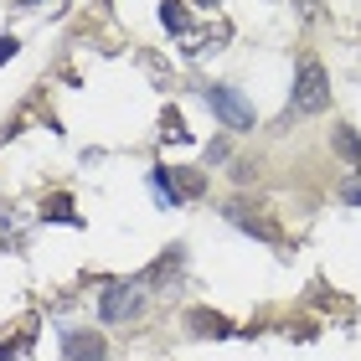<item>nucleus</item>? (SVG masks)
I'll use <instances>...</instances> for the list:
<instances>
[{
    "mask_svg": "<svg viewBox=\"0 0 361 361\" xmlns=\"http://www.w3.org/2000/svg\"><path fill=\"white\" fill-rule=\"evenodd\" d=\"M140 289H145V279H135V284H109L104 300H98V315H104L109 325L140 315V310H145V294H140Z\"/></svg>",
    "mask_w": 361,
    "mask_h": 361,
    "instance_id": "nucleus-3",
    "label": "nucleus"
},
{
    "mask_svg": "<svg viewBox=\"0 0 361 361\" xmlns=\"http://www.w3.org/2000/svg\"><path fill=\"white\" fill-rule=\"evenodd\" d=\"M202 98H207V109L217 114V119H222L227 129H238V135H243V129H253V109H248V104L238 98V88L207 83V88H202Z\"/></svg>",
    "mask_w": 361,
    "mask_h": 361,
    "instance_id": "nucleus-2",
    "label": "nucleus"
},
{
    "mask_svg": "<svg viewBox=\"0 0 361 361\" xmlns=\"http://www.w3.org/2000/svg\"><path fill=\"white\" fill-rule=\"evenodd\" d=\"M227 217H233L238 227H248V233H258L264 243H274V227H269L264 217H248V207H238V202H233V207H227Z\"/></svg>",
    "mask_w": 361,
    "mask_h": 361,
    "instance_id": "nucleus-6",
    "label": "nucleus"
},
{
    "mask_svg": "<svg viewBox=\"0 0 361 361\" xmlns=\"http://www.w3.org/2000/svg\"><path fill=\"white\" fill-rule=\"evenodd\" d=\"M294 114H320L325 104H331V78H325L320 62H305L300 78H294Z\"/></svg>",
    "mask_w": 361,
    "mask_h": 361,
    "instance_id": "nucleus-1",
    "label": "nucleus"
},
{
    "mask_svg": "<svg viewBox=\"0 0 361 361\" xmlns=\"http://www.w3.org/2000/svg\"><path fill=\"white\" fill-rule=\"evenodd\" d=\"M62 356L68 361H104L109 346H104L98 331H62Z\"/></svg>",
    "mask_w": 361,
    "mask_h": 361,
    "instance_id": "nucleus-4",
    "label": "nucleus"
},
{
    "mask_svg": "<svg viewBox=\"0 0 361 361\" xmlns=\"http://www.w3.org/2000/svg\"><path fill=\"white\" fill-rule=\"evenodd\" d=\"M336 145H341V155H346V160H361V145H356V135H351V129H341V135H336Z\"/></svg>",
    "mask_w": 361,
    "mask_h": 361,
    "instance_id": "nucleus-9",
    "label": "nucleus"
},
{
    "mask_svg": "<svg viewBox=\"0 0 361 361\" xmlns=\"http://www.w3.org/2000/svg\"><path fill=\"white\" fill-rule=\"evenodd\" d=\"M16 57V37H0V62H11Z\"/></svg>",
    "mask_w": 361,
    "mask_h": 361,
    "instance_id": "nucleus-12",
    "label": "nucleus"
},
{
    "mask_svg": "<svg viewBox=\"0 0 361 361\" xmlns=\"http://www.w3.org/2000/svg\"><path fill=\"white\" fill-rule=\"evenodd\" d=\"M150 180H155V191H160V202H171V207H180V202H186V191H180V186H176V176H171L166 166H155V171H150Z\"/></svg>",
    "mask_w": 361,
    "mask_h": 361,
    "instance_id": "nucleus-5",
    "label": "nucleus"
},
{
    "mask_svg": "<svg viewBox=\"0 0 361 361\" xmlns=\"http://www.w3.org/2000/svg\"><path fill=\"white\" fill-rule=\"evenodd\" d=\"M166 135H171V140H191V135H186V124H180V114H176V109L166 114Z\"/></svg>",
    "mask_w": 361,
    "mask_h": 361,
    "instance_id": "nucleus-10",
    "label": "nucleus"
},
{
    "mask_svg": "<svg viewBox=\"0 0 361 361\" xmlns=\"http://www.w3.org/2000/svg\"><path fill=\"white\" fill-rule=\"evenodd\" d=\"M191 325H196V331H217V336H227V331H233V325H227L222 315H207V310H196V315H191Z\"/></svg>",
    "mask_w": 361,
    "mask_h": 361,
    "instance_id": "nucleus-8",
    "label": "nucleus"
},
{
    "mask_svg": "<svg viewBox=\"0 0 361 361\" xmlns=\"http://www.w3.org/2000/svg\"><path fill=\"white\" fill-rule=\"evenodd\" d=\"M341 196H346V202H351V207H361V176H351V180H346V186H341Z\"/></svg>",
    "mask_w": 361,
    "mask_h": 361,
    "instance_id": "nucleus-11",
    "label": "nucleus"
},
{
    "mask_svg": "<svg viewBox=\"0 0 361 361\" xmlns=\"http://www.w3.org/2000/svg\"><path fill=\"white\" fill-rule=\"evenodd\" d=\"M202 6H217V0H202Z\"/></svg>",
    "mask_w": 361,
    "mask_h": 361,
    "instance_id": "nucleus-13",
    "label": "nucleus"
},
{
    "mask_svg": "<svg viewBox=\"0 0 361 361\" xmlns=\"http://www.w3.org/2000/svg\"><path fill=\"white\" fill-rule=\"evenodd\" d=\"M160 21H166L171 31H191V16H186L180 0H166V6H160Z\"/></svg>",
    "mask_w": 361,
    "mask_h": 361,
    "instance_id": "nucleus-7",
    "label": "nucleus"
}]
</instances>
